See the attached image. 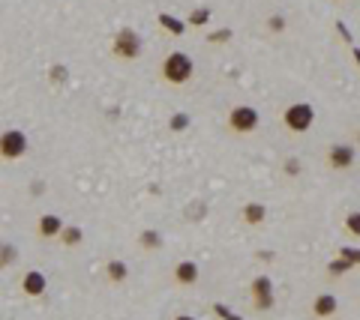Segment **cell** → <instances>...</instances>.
I'll list each match as a JSON object with an SVG mask.
<instances>
[{
  "mask_svg": "<svg viewBox=\"0 0 360 320\" xmlns=\"http://www.w3.org/2000/svg\"><path fill=\"white\" fill-rule=\"evenodd\" d=\"M192 72H195V63H192V57L183 51H171L166 60H162V78L175 87L186 84V81L192 78Z\"/></svg>",
  "mask_w": 360,
  "mask_h": 320,
  "instance_id": "6da1fadb",
  "label": "cell"
},
{
  "mask_svg": "<svg viewBox=\"0 0 360 320\" xmlns=\"http://www.w3.org/2000/svg\"><path fill=\"white\" fill-rule=\"evenodd\" d=\"M27 150H30V141L21 129H6V132H0V159L19 162Z\"/></svg>",
  "mask_w": 360,
  "mask_h": 320,
  "instance_id": "7a4b0ae2",
  "label": "cell"
},
{
  "mask_svg": "<svg viewBox=\"0 0 360 320\" xmlns=\"http://www.w3.org/2000/svg\"><path fill=\"white\" fill-rule=\"evenodd\" d=\"M111 51H114V57H120V60H135V57H142V36H138L133 27H120L111 42Z\"/></svg>",
  "mask_w": 360,
  "mask_h": 320,
  "instance_id": "3957f363",
  "label": "cell"
},
{
  "mask_svg": "<svg viewBox=\"0 0 360 320\" xmlns=\"http://www.w3.org/2000/svg\"><path fill=\"white\" fill-rule=\"evenodd\" d=\"M313 120H315V111H313V105H306V102H294L282 114L285 129H289V132H297V135L306 132V129L313 126Z\"/></svg>",
  "mask_w": 360,
  "mask_h": 320,
  "instance_id": "277c9868",
  "label": "cell"
},
{
  "mask_svg": "<svg viewBox=\"0 0 360 320\" xmlns=\"http://www.w3.org/2000/svg\"><path fill=\"white\" fill-rule=\"evenodd\" d=\"M228 129L237 135H249L258 129V111L249 108V105H237V108L228 111Z\"/></svg>",
  "mask_w": 360,
  "mask_h": 320,
  "instance_id": "5b68a950",
  "label": "cell"
},
{
  "mask_svg": "<svg viewBox=\"0 0 360 320\" xmlns=\"http://www.w3.org/2000/svg\"><path fill=\"white\" fill-rule=\"evenodd\" d=\"M327 165L333 171H348L355 165V147L351 144H333L330 150H327Z\"/></svg>",
  "mask_w": 360,
  "mask_h": 320,
  "instance_id": "8992f818",
  "label": "cell"
},
{
  "mask_svg": "<svg viewBox=\"0 0 360 320\" xmlns=\"http://www.w3.org/2000/svg\"><path fill=\"white\" fill-rule=\"evenodd\" d=\"M21 291H24V297H30V299L43 297V293L48 291L45 273H39V269H27V273H24V278H21Z\"/></svg>",
  "mask_w": 360,
  "mask_h": 320,
  "instance_id": "52a82bcc",
  "label": "cell"
},
{
  "mask_svg": "<svg viewBox=\"0 0 360 320\" xmlns=\"http://www.w3.org/2000/svg\"><path fill=\"white\" fill-rule=\"evenodd\" d=\"M252 306L256 308L273 306V291H270V278L267 275H258L256 282H252Z\"/></svg>",
  "mask_w": 360,
  "mask_h": 320,
  "instance_id": "ba28073f",
  "label": "cell"
},
{
  "mask_svg": "<svg viewBox=\"0 0 360 320\" xmlns=\"http://www.w3.org/2000/svg\"><path fill=\"white\" fill-rule=\"evenodd\" d=\"M337 311H339V302H337L333 293H318V297L313 299V315L315 317H322V320L337 317Z\"/></svg>",
  "mask_w": 360,
  "mask_h": 320,
  "instance_id": "9c48e42d",
  "label": "cell"
},
{
  "mask_svg": "<svg viewBox=\"0 0 360 320\" xmlns=\"http://www.w3.org/2000/svg\"><path fill=\"white\" fill-rule=\"evenodd\" d=\"M60 231H63V219L54 216V212L43 216L39 219V225H36V234L43 236V240H54V236H60Z\"/></svg>",
  "mask_w": 360,
  "mask_h": 320,
  "instance_id": "30bf717a",
  "label": "cell"
},
{
  "mask_svg": "<svg viewBox=\"0 0 360 320\" xmlns=\"http://www.w3.org/2000/svg\"><path fill=\"white\" fill-rule=\"evenodd\" d=\"M175 282L180 287H190L199 282V264L195 260H180V264L175 267Z\"/></svg>",
  "mask_w": 360,
  "mask_h": 320,
  "instance_id": "8fae6325",
  "label": "cell"
},
{
  "mask_svg": "<svg viewBox=\"0 0 360 320\" xmlns=\"http://www.w3.org/2000/svg\"><path fill=\"white\" fill-rule=\"evenodd\" d=\"M126 275H129V267L124 260H109V267H105V278H109V282L120 284V282H126Z\"/></svg>",
  "mask_w": 360,
  "mask_h": 320,
  "instance_id": "7c38bea8",
  "label": "cell"
},
{
  "mask_svg": "<svg viewBox=\"0 0 360 320\" xmlns=\"http://www.w3.org/2000/svg\"><path fill=\"white\" fill-rule=\"evenodd\" d=\"M85 240V231H81L78 225H63V231H60V243L63 245H69V249H76V245Z\"/></svg>",
  "mask_w": 360,
  "mask_h": 320,
  "instance_id": "4fadbf2b",
  "label": "cell"
},
{
  "mask_svg": "<svg viewBox=\"0 0 360 320\" xmlns=\"http://www.w3.org/2000/svg\"><path fill=\"white\" fill-rule=\"evenodd\" d=\"M265 216H267V210L261 207V204H247V207H243V221H247V225H261Z\"/></svg>",
  "mask_w": 360,
  "mask_h": 320,
  "instance_id": "5bb4252c",
  "label": "cell"
},
{
  "mask_svg": "<svg viewBox=\"0 0 360 320\" xmlns=\"http://www.w3.org/2000/svg\"><path fill=\"white\" fill-rule=\"evenodd\" d=\"M159 24L168 30V34H175V36H180L186 30V21H177L175 15H166V12H159Z\"/></svg>",
  "mask_w": 360,
  "mask_h": 320,
  "instance_id": "9a60e30c",
  "label": "cell"
},
{
  "mask_svg": "<svg viewBox=\"0 0 360 320\" xmlns=\"http://www.w3.org/2000/svg\"><path fill=\"white\" fill-rule=\"evenodd\" d=\"M15 260H19V249L12 243H0V269H6Z\"/></svg>",
  "mask_w": 360,
  "mask_h": 320,
  "instance_id": "2e32d148",
  "label": "cell"
},
{
  "mask_svg": "<svg viewBox=\"0 0 360 320\" xmlns=\"http://www.w3.org/2000/svg\"><path fill=\"white\" fill-rule=\"evenodd\" d=\"M207 21H210V10L199 6V10H192V12H190V19H186V27H204Z\"/></svg>",
  "mask_w": 360,
  "mask_h": 320,
  "instance_id": "e0dca14e",
  "label": "cell"
},
{
  "mask_svg": "<svg viewBox=\"0 0 360 320\" xmlns=\"http://www.w3.org/2000/svg\"><path fill=\"white\" fill-rule=\"evenodd\" d=\"M138 243H142V249H159L162 245V236H159V231H142V236H138Z\"/></svg>",
  "mask_w": 360,
  "mask_h": 320,
  "instance_id": "ac0fdd59",
  "label": "cell"
},
{
  "mask_svg": "<svg viewBox=\"0 0 360 320\" xmlns=\"http://www.w3.org/2000/svg\"><path fill=\"white\" fill-rule=\"evenodd\" d=\"M346 231L351 236H360V212H351V216L346 219Z\"/></svg>",
  "mask_w": 360,
  "mask_h": 320,
  "instance_id": "d6986e66",
  "label": "cell"
},
{
  "mask_svg": "<svg viewBox=\"0 0 360 320\" xmlns=\"http://www.w3.org/2000/svg\"><path fill=\"white\" fill-rule=\"evenodd\" d=\"M186 126H190V117H186V114H175V117H171V129H175V132H183Z\"/></svg>",
  "mask_w": 360,
  "mask_h": 320,
  "instance_id": "ffe728a7",
  "label": "cell"
},
{
  "mask_svg": "<svg viewBox=\"0 0 360 320\" xmlns=\"http://www.w3.org/2000/svg\"><path fill=\"white\" fill-rule=\"evenodd\" d=\"M267 27L276 30V34H282V30H285V19H282V15H270V19H267Z\"/></svg>",
  "mask_w": 360,
  "mask_h": 320,
  "instance_id": "44dd1931",
  "label": "cell"
},
{
  "mask_svg": "<svg viewBox=\"0 0 360 320\" xmlns=\"http://www.w3.org/2000/svg\"><path fill=\"white\" fill-rule=\"evenodd\" d=\"M348 267H355V264H348L346 258H339V260H333V264H330V273H333V275H339V273H346Z\"/></svg>",
  "mask_w": 360,
  "mask_h": 320,
  "instance_id": "7402d4cb",
  "label": "cell"
},
{
  "mask_svg": "<svg viewBox=\"0 0 360 320\" xmlns=\"http://www.w3.org/2000/svg\"><path fill=\"white\" fill-rule=\"evenodd\" d=\"M48 72H52V81H54V84H57V81H60V84L67 81V66H52Z\"/></svg>",
  "mask_w": 360,
  "mask_h": 320,
  "instance_id": "603a6c76",
  "label": "cell"
},
{
  "mask_svg": "<svg viewBox=\"0 0 360 320\" xmlns=\"http://www.w3.org/2000/svg\"><path fill=\"white\" fill-rule=\"evenodd\" d=\"M232 39V30H216V34H210V42H228Z\"/></svg>",
  "mask_w": 360,
  "mask_h": 320,
  "instance_id": "cb8c5ba5",
  "label": "cell"
},
{
  "mask_svg": "<svg viewBox=\"0 0 360 320\" xmlns=\"http://www.w3.org/2000/svg\"><path fill=\"white\" fill-rule=\"evenodd\" d=\"M285 174H289V177L300 174V162H297V159H289V162H285Z\"/></svg>",
  "mask_w": 360,
  "mask_h": 320,
  "instance_id": "d4e9b609",
  "label": "cell"
},
{
  "mask_svg": "<svg viewBox=\"0 0 360 320\" xmlns=\"http://www.w3.org/2000/svg\"><path fill=\"white\" fill-rule=\"evenodd\" d=\"M342 258H346L348 264H351V260H355V264H360V251H355V249H342Z\"/></svg>",
  "mask_w": 360,
  "mask_h": 320,
  "instance_id": "484cf974",
  "label": "cell"
},
{
  "mask_svg": "<svg viewBox=\"0 0 360 320\" xmlns=\"http://www.w3.org/2000/svg\"><path fill=\"white\" fill-rule=\"evenodd\" d=\"M214 311H216V315H219V317H225V320H240V317H234V315H228V308H225V306H214Z\"/></svg>",
  "mask_w": 360,
  "mask_h": 320,
  "instance_id": "4316f807",
  "label": "cell"
},
{
  "mask_svg": "<svg viewBox=\"0 0 360 320\" xmlns=\"http://www.w3.org/2000/svg\"><path fill=\"white\" fill-rule=\"evenodd\" d=\"M175 320H199V317H192V315H177Z\"/></svg>",
  "mask_w": 360,
  "mask_h": 320,
  "instance_id": "83f0119b",
  "label": "cell"
},
{
  "mask_svg": "<svg viewBox=\"0 0 360 320\" xmlns=\"http://www.w3.org/2000/svg\"><path fill=\"white\" fill-rule=\"evenodd\" d=\"M355 57H357V63H360V51H355Z\"/></svg>",
  "mask_w": 360,
  "mask_h": 320,
  "instance_id": "f1b7e54d",
  "label": "cell"
},
{
  "mask_svg": "<svg viewBox=\"0 0 360 320\" xmlns=\"http://www.w3.org/2000/svg\"><path fill=\"white\" fill-rule=\"evenodd\" d=\"M357 144H360V129H357Z\"/></svg>",
  "mask_w": 360,
  "mask_h": 320,
  "instance_id": "f546056e",
  "label": "cell"
}]
</instances>
